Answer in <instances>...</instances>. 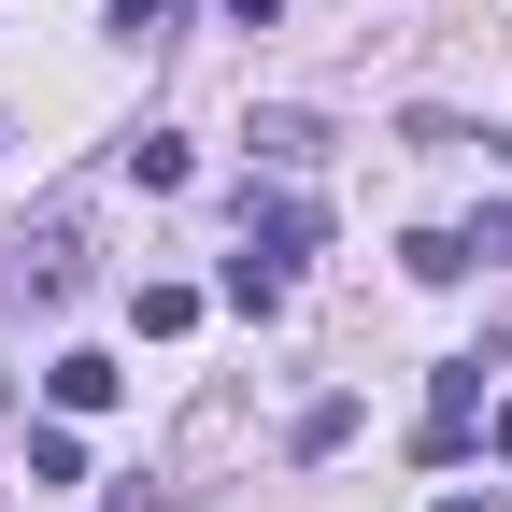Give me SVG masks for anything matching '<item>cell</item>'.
I'll list each match as a JSON object with an SVG mask.
<instances>
[{"instance_id":"obj_1","label":"cell","mask_w":512,"mask_h":512,"mask_svg":"<svg viewBox=\"0 0 512 512\" xmlns=\"http://www.w3.org/2000/svg\"><path fill=\"white\" fill-rule=\"evenodd\" d=\"M313 242H328V214H313V200H242V256H256V271H271V285L299 271Z\"/></svg>"},{"instance_id":"obj_2","label":"cell","mask_w":512,"mask_h":512,"mask_svg":"<svg viewBox=\"0 0 512 512\" xmlns=\"http://www.w3.org/2000/svg\"><path fill=\"white\" fill-rule=\"evenodd\" d=\"M43 384H57V413H114V384H128V370H114V356H57Z\"/></svg>"},{"instance_id":"obj_3","label":"cell","mask_w":512,"mask_h":512,"mask_svg":"<svg viewBox=\"0 0 512 512\" xmlns=\"http://www.w3.org/2000/svg\"><path fill=\"white\" fill-rule=\"evenodd\" d=\"M399 271H413V285H470V242H456V228H413Z\"/></svg>"},{"instance_id":"obj_4","label":"cell","mask_w":512,"mask_h":512,"mask_svg":"<svg viewBox=\"0 0 512 512\" xmlns=\"http://www.w3.org/2000/svg\"><path fill=\"white\" fill-rule=\"evenodd\" d=\"M128 313H143V342H185V328H200V285H143Z\"/></svg>"},{"instance_id":"obj_5","label":"cell","mask_w":512,"mask_h":512,"mask_svg":"<svg viewBox=\"0 0 512 512\" xmlns=\"http://www.w3.org/2000/svg\"><path fill=\"white\" fill-rule=\"evenodd\" d=\"M128 171H143V185H157V200H171V185H185V171H200V157H185V143H171V128H143V143H128Z\"/></svg>"},{"instance_id":"obj_6","label":"cell","mask_w":512,"mask_h":512,"mask_svg":"<svg viewBox=\"0 0 512 512\" xmlns=\"http://www.w3.org/2000/svg\"><path fill=\"white\" fill-rule=\"evenodd\" d=\"M100 15H114L128 43H157V29H171V0H100Z\"/></svg>"},{"instance_id":"obj_7","label":"cell","mask_w":512,"mask_h":512,"mask_svg":"<svg viewBox=\"0 0 512 512\" xmlns=\"http://www.w3.org/2000/svg\"><path fill=\"white\" fill-rule=\"evenodd\" d=\"M214 15H228V29H271V15H285V0H214Z\"/></svg>"},{"instance_id":"obj_8","label":"cell","mask_w":512,"mask_h":512,"mask_svg":"<svg viewBox=\"0 0 512 512\" xmlns=\"http://www.w3.org/2000/svg\"><path fill=\"white\" fill-rule=\"evenodd\" d=\"M441 512H498V498H441Z\"/></svg>"}]
</instances>
